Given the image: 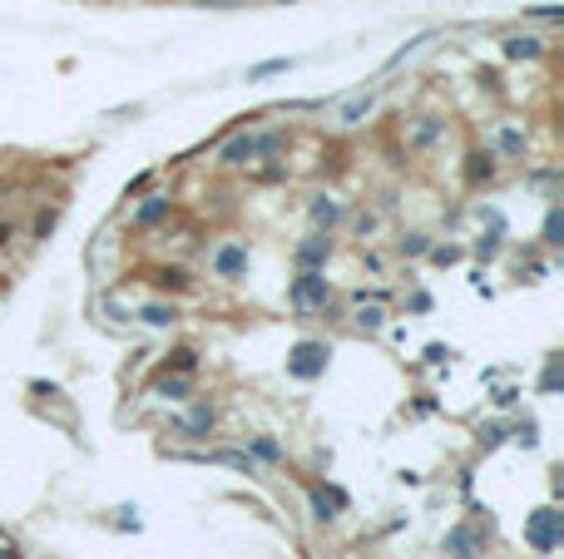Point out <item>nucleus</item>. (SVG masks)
<instances>
[{
  "mask_svg": "<svg viewBox=\"0 0 564 559\" xmlns=\"http://www.w3.org/2000/svg\"><path fill=\"white\" fill-rule=\"evenodd\" d=\"M208 268H213V278L238 282V278L248 272V242H238V238L218 242V248H213V258H208Z\"/></svg>",
  "mask_w": 564,
  "mask_h": 559,
  "instance_id": "obj_3",
  "label": "nucleus"
},
{
  "mask_svg": "<svg viewBox=\"0 0 564 559\" xmlns=\"http://www.w3.org/2000/svg\"><path fill=\"white\" fill-rule=\"evenodd\" d=\"M545 242H550V248H559V242H564V208L559 204L545 213Z\"/></svg>",
  "mask_w": 564,
  "mask_h": 559,
  "instance_id": "obj_21",
  "label": "nucleus"
},
{
  "mask_svg": "<svg viewBox=\"0 0 564 559\" xmlns=\"http://www.w3.org/2000/svg\"><path fill=\"white\" fill-rule=\"evenodd\" d=\"M401 252H406V258H421V252H431V238H426V233H406Z\"/></svg>",
  "mask_w": 564,
  "mask_h": 559,
  "instance_id": "obj_26",
  "label": "nucleus"
},
{
  "mask_svg": "<svg viewBox=\"0 0 564 559\" xmlns=\"http://www.w3.org/2000/svg\"><path fill=\"white\" fill-rule=\"evenodd\" d=\"M505 55L510 60H540V55H545V40H540V35H510Z\"/></svg>",
  "mask_w": 564,
  "mask_h": 559,
  "instance_id": "obj_12",
  "label": "nucleus"
},
{
  "mask_svg": "<svg viewBox=\"0 0 564 559\" xmlns=\"http://www.w3.org/2000/svg\"><path fill=\"white\" fill-rule=\"evenodd\" d=\"M441 134H446V119H431V114H426V119L411 129V144H416V149H431V144L441 139Z\"/></svg>",
  "mask_w": 564,
  "mask_h": 559,
  "instance_id": "obj_15",
  "label": "nucleus"
},
{
  "mask_svg": "<svg viewBox=\"0 0 564 559\" xmlns=\"http://www.w3.org/2000/svg\"><path fill=\"white\" fill-rule=\"evenodd\" d=\"M213 426H218V411L208 406V401H198V406L188 411V421H183L179 431H183V436H193V441H198V436H208V431H213Z\"/></svg>",
  "mask_w": 564,
  "mask_h": 559,
  "instance_id": "obj_10",
  "label": "nucleus"
},
{
  "mask_svg": "<svg viewBox=\"0 0 564 559\" xmlns=\"http://www.w3.org/2000/svg\"><path fill=\"white\" fill-rule=\"evenodd\" d=\"M10 238H15V228H10V223H5V218H0V248H5V242H10Z\"/></svg>",
  "mask_w": 564,
  "mask_h": 559,
  "instance_id": "obj_30",
  "label": "nucleus"
},
{
  "mask_svg": "<svg viewBox=\"0 0 564 559\" xmlns=\"http://www.w3.org/2000/svg\"><path fill=\"white\" fill-rule=\"evenodd\" d=\"M169 198H159V194H154V198H144V204L139 208H134V228H154V223H159V218H169Z\"/></svg>",
  "mask_w": 564,
  "mask_h": 559,
  "instance_id": "obj_11",
  "label": "nucleus"
},
{
  "mask_svg": "<svg viewBox=\"0 0 564 559\" xmlns=\"http://www.w3.org/2000/svg\"><path fill=\"white\" fill-rule=\"evenodd\" d=\"M213 460H218V466H233V470H243V476H258L253 456H243V450H213Z\"/></svg>",
  "mask_w": 564,
  "mask_h": 559,
  "instance_id": "obj_19",
  "label": "nucleus"
},
{
  "mask_svg": "<svg viewBox=\"0 0 564 559\" xmlns=\"http://www.w3.org/2000/svg\"><path fill=\"white\" fill-rule=\"evenodd\" d=\"M337 505H342V495H332V500H327L322 490H312V520H322V525H327V520H337V515H332Z\"/></svg>",
  "mask_w": 564,
  "mask_h": 559,
  "instance_id": "obj_20",
  "label": "nucleus"
},
{
  "mask_svg": "<svg viewBox=\"0 0 564 559\" xmlns=\"http://www.w3.org/2000/svg\"><path fill=\"white\" fill-rule=\"evenodd\" d=\"M371 109H376V94H371V90H362V94H352V99H342V104H337V124H342V129H357V124L367 119Z\"/></svg>",
  "mask_w": 564,
  "mask_h": 559,
  "instance_id": "obj_8",
  "label": "nucleus"
},
{
  "mask_svg": "<svg viewBox=\"0 0 564 559\" xmlns=\"http://www.w3.org/2000/svg\"><path fill=\"white\" fill-rule=\"evenodd\" d=\"M218 164L223 168H248V164H258V144H253V134H233V139L218 149Z\"/></svg>",
  "mask_w": 564,
  "mask_h": 559,
  "instance_id": "obj_7",
  "label": "nucleus"
},
{
  "mask_svg": "<svg viewBox=\"0 0 564 559\" xmlns=\"http://www.w3.org/2000/svg\"><path fill=\"white\" fill-rule=\"evenodd\" d=\"M253 144H258V159H277V154L287 149L282 134H253Z\"/></svg>",
  "mask_w": 564,
  "mask_h": 559,
  "instance_id": "obj_22",
  "label": "nucleus"
},
{
  "mask_svg": "<svg viewBox=\"0 0 564 559\" xmlns=\"http://www.w3.org/2000/svg\"><path fill=\"white\" fill-rule=\"evenodd\" d=\"M495 174V154H470V184H480V178H490Z\"/></svg>",
  "mask_w": 564,
  "mask_h": 559,
  "instance_id": "obj_24",
  "label": "nucleus"
},
{
  "mask_svg": "<svg viewBox=\"0 0 564 559\" xmlns=\"http://www.w3.org/2000/svg\"><path fill=\"white\" fill-rule=\"evenodd\" d=\"M525 540L535 545L540 554H550V550L559 545V515L550 510V505H545V510H535V515H530V525H525Z\"/></svg>",
  "mask_w": 564,
  "mask_h": 559,
  "instance_id": "obj_5",
  "label": "nucleus"
},
{
  "mask_svg": "<svg viewBox=\"0 0 564 559\" xmlns=\"http://www.w3.org/2000/svg\"><path fill=\"white\" fill-rule=\"evenodd\" d=\"M164 372H174V376L198 372V352H193V346H174V352L164 356Z\"/></svg>",
  "mask_w": 564,
  "mask_h": 559,
  "instance_id": "obj_13",
  "label": "nucleus"
},
{
  "mask_svg": "<svg viewBox=\"0 0 564 559\" xmlns=\"http://www.w3.org/2000/svg\"><path fill=\"white\" fill-rule=\"evenodd\" d=\"M431 258L446 268V262H461V248H451V242H446V248H431Z\"/></svg>",
  "mask_w": 564,
  "mask_h": 559,
  "instance_id": "obj_28",
  "label": "nucleus"
},
{
  "mask_svg": "<svg viewBox=\"0 0 564 559\" xmlns=\"http://www.w3.org/2000/svg\"><path fill=\"white\" fill-rule=\"evenodd\" d=\"M292 60H263V65H253L248 70V80H268V75H282V70H287Z\"/></svg>",
  "mask_w": 564,
  "mask_h": 559,
  "instance_id": "obj_27",
  "label": "nucleus"
},
{
  "mask_svg": "<svg viewBox=\"0 0 564 559\" xmlns=\"http://www.w3.org/2000/svg\"><path fill=\"white\" fill-rule=\"evenodd\" d=\"M495 149L505 154V159H525V149H530L525 129H515V124H500V129H495Z\"/></svg>",
  "mask_w": 564,
  "mask_h": 559,
  "instance_id": "obj_9",
  "label": "nucleus"
},
{
  "mask_svg": "<svg viewBox=\"0 0 564 559\" xmlns=\"http://www.w3.org/2000/svg\"><path fill=\"white\" fill-rule=\"evenodd\" d=\"M287 302H292V308H302V312H327V302H332L327 278H322V272H297L292 288H287Z\"/></svg>",
  "mask_w": 564,
  "mask_h": 559,
  "instance_id": "obj_1",
  "label": "nucleus"
},
{
  "mask_svg": "<svg viewBox=\"0 0 564 559\" xmlns=\"http://www.w3.org/2000/svg\"><path fill=\"white\" fill-rule=\"evenodd\" d=\"M446 554H451V559H475V535H470V530H451V535H446Z\"/></svg>",
  "mask_w": 564,
  "mask_h": 559,
  "instance_id": "obj_18",
  "label": "nucleus"
},
{
  "mask_svg": "<svg viewBox=\"0 0 564 559\" xmlns=\"http://www.w3.org/2000/svg\"><path fill=\"white\" fill-rule=\"evenodd\" d=\"M50 233H55V213H40L35 218V238H50Z\"/></svg>",
  "mask_w": 564,
  "mask_h": 559,
  "instance_id": "obj_29",
  "label": "nucleus"
},
{
  "mask_svg": "<svg viewBox=\"0 0 564 559\" xmlns=\"http://www.w3.org/2000/svg\"><path fill=\"white\" fill-rule=\"evenodd\" d=\"M0 559H20V554H15V545H5V540H0Z\"/></svg>",
  "mask_w": 564,
  "mask_h": 559,
  "instance_id": "obj_31",
  "label": "nucleus"
},
{
  "mask_svg": "<svg viewBox=\"0 0 564 559\" xmlns=\"http://www.w3.org/2000/svg\"><path fill=\"white\" fill-rule=\"evenodd\" d=\"M352 317H357L362 332H381V327H386V308H381V302H362Z\"/></svg>",
  "mask_w": 564,
  "mask_h": 559,
  "instance_id": "obj_17",
  "label": "nucleus"
},
{
  "mask_svg": "<svg viewBox=\"0 0 564 559\" xmlns=\"http://www.w3.org/2000/svg\"><path fill=\"white\" fill-rule=\"evenodd\" d=\"M159 288H174V292H183V288H193V278H188L183 268H164V272H159Z\"/></svg>",
  "mask_w": 564,
  "mask_h": 559,
  "instance_id": "obj_25",
  "label": "nucleus"
},
{
  "mask_svg": "<svg viewBox=\"0 0 564 559\" xmlns=\"http://www.w3.org/2000/svg\"><path fill=\"white\" fill-rule=\"evenodd\" d=\"M292 258H297L302 272H322L332 262V233H317V228H312V233L292 248Z\"/></svg>",
  "mask_w": 564,
  "mask_h": 559,
  "instance_id": "obj_4",
  "label": "nucleus"
},
{
  "mask_svg": "<svg viewBox=\"0 0 564 559\" xmlns=\"http://www.w3.org/2000/svg\"><path fill=\"white\" fill-rule=\"evenodd\" d=\"M193 386H188V376H174V372H164L159 382H154V396H164V401H183Z\"/></svg>",
  "mask_w": 564,
  "mask_h": 559,
  "instance_id": "obj_14",
  "label": "nucleus"
},
{
  "mask_svg": "<svg viewBox=\"0 0 564 559\" xmlns=\"http://www.w3.org/2000/svg\"><path fill=\"white\" fill-rule=\"evenodd\" d=\"M307 218H312V228H317V233H332V228H337L342 218H347V208H342L332 194H312V204H307Z\"/></svg>",
  "mask_w": 564,
  "mask_h": 559,
  "instance_id": "obj_6",
  "label": "nucleus"
},
{
  "mask_svg": "<svg viewBox=\"0 0 564 559\" xmlns=\"http://www.w3.org/2000/svg\"><path fill=\"white\" fill-rule=\"evenodd\" d=\"M327 356H332L327 342H297L292 356H287V372L297 376V382H317V376L327 372Z\"/></svg>",
  "mask_w": 564,
  "mask_h": 559,
  "instance_id": "obj_2",
  "label": "nucleus"
},
{
  "mask_svg": "<svg viewBox=\"0 0 564 559\" xmlns=\"http://www.w3.org/2000/svg\"><path fill=\"white\" fill-rule=\"evenodd\" d=\"M253 456L268 460V466H277V460H282V446H277L273 436H253Z\"/></svg>",
  "mask_w": 564,
  "mask_h": 559,
  "instance_id": "obj_23",
  "label": "nucleus"
},
{
  "mask_svg": "<svg viewBox=\"0 0 564 559\" xmlns=\"http://www.w3.org/2000/svg\"><path fill=\"white\" fill-rule=\"evenodd\" d=\"M139 317H144V327H174L179 322V308H174V302H149Z\"/></svg>",
  "mask_w": 564,
  "mask_h": 559,
  "instance_id": "obj_16",
  "label": "nucleus"
}]
</instances>
